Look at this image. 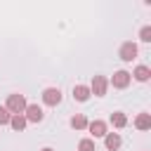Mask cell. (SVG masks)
I'll return each mask as SVG.
<instances>
[{
    "instance_id": "8fae6325",
    "label": "cell",
    "mask_w": 151,
    "mask_h": 151,
    "mask_svg": "<svg viewBox=\"0 0 151 151\" xmlns=\"http://www.w3.org/2000/svg\"><path fill=\"white\" fill-rule=\"evenodd\" d=\"M134 127L137 130H151V113H139L134 118Z\"/></svg>"
},
{
    "instance_id": "ba28073f",
    "label": "cell",
    "mask_w": 151,
    "mask_h": 151,
    "mask_svg": "<svg viewBox=\"0 0 151 151\" xmlns=\"http://www.w3.org/2000/svg\"><path fill=\"white\" fill-rule=\"evenodd\" d=\"M130 76H132L134 80H139V83H146V80L151 78V68H149V66H144V64H139Z\"/></svg>"
},
{
    "instance_id": "ac0fdd59",
    "label": "cell",
    "mask_w": 151,
    "mask_h": 151,
    "mask_svg": "<svg viewBox=\"0 0 151 151\" xmlns=\"http://www.w3.org/2000/svg\"><path fill=\"white\" fill-rule=\"evenodd\" d=\"M42 151H54V149H50V146H45V149H42Z\"/></svg>"
},
{
    "instance_id": "52a82bcc",
    "label": "cell",
    "mask_w": 151,
    "mask_h": 151,
    "mask_svg": "<svg viewBox=\"0 0 151 151\" xmlns=\"http://www.w3.org/2000/svg\"><path fill=\"white\" fill-rule=\"evenodd\" d=\"M87 130H90L92 137H106V132H109V127H106L104 120H92V123H87Z\"/></svg>"
},
{
    "instance_id": "6da1fadb",
    "label": "cell",
    "mask_w": 151,
    "mask_h": 151,
    "mask_svg": "<svg viewBox=\"0 0 151 151\" xmlns=\"http://www.w3.org/2000/svg\"><path fill=\"white\" fill-rule=\"evenodd\" d=\"M5 109H7L12 116L24 113V109H26V97H24V94H9L7 101H5Z\"/></svg>"
},
{
    "instance_id": "9a60e30c",
    "label": "cell",
    "mask_w": 151,
    "mask_h": 151,
    "mask_svg": "<svg viewBox=\"0 0 151 151\" xmlns=\"http://www.w3.org/2000/svg\"><path fill=\"white\" fill-rule=\"evenodd\" d=\"M78 151H97L94 139H80L78 142Z\"/></svg>"
},
{
    "instance_id": "9c48e42d",
    "label": "cell",
    "mask_w": 151,
    "mask_h": 151,
    "mask_svg": "<svg viewBox=\"0 0 151 151\" xmlns=\"http://www.w3.org/2000/svg\"><path fill=\"white\" fill-rule=\"evenodd\" d=\"M104 144H106V149L109 151H116V149H120V134L118 132H106V137H104Z\"/></svg>"
},
{
    "instance_id": "3957f363",
    "label": "cell",
    "mask_w": 151,
    "mask_h": 151,
    "mask_svg": "<svg viewBox=\"0 0 151 151\" xmlns=\"http://www.w3.org/2000/svg\"><path fill=\"white\" fill-rule=\"evenodd\" d=\"M130 83H132V76H130L127 71H116V73H113V78L109 80V85H113L116 90H125Z\"/></svg>"
},
{
    "instance_id": "5b68a950",
    "label": "cell",
    "mask_w": 151,
    "mask_h": 151,
    "mask_svg": "<svg viewBox=\"0 0 151 151\" xmlns=\"http://www.w3.org/2000/svg\"><path fill=\"white\" fill-rule=\"evenodd\" d=\"M42 104H47V106L61 104V90H59V87H47V90L42 92Z\"/></svg>"
},
{
    "instance_id": "277c9868",
    "label": "cell",
    "mask_w": 151,
    "mask_h": 151,
    "mask_svg": "<svg viewBox=\"0 0 151 151\" xmlns=\"http://www.w3.org/2000/svg\"><path fill=\"white\" fill-rule=\"evenodd\" d=\"M24 118H26V123H40V120L45 118V113H42V109H40L38 104H26Z\"/></svg>"
},
{
    "instance_id": "4fadbf2b",
    "label": "cell",
    "mask_w": 151,
    "mask_h": 151,
    "mask_svg": "<svg viewBox=\"0 0 151 151\" xmlns=\"http://www.w3.org/2000/svg\"><path fill=\"white\" fill-rule=\"evenodd\" d=\"M9 125H12V130H17V132H21L28 123H26V118H24V113H17V116H12L9 118Z\"/></svg>"
},
{
    "instance_id": "2e32d148",
    "label": "cell",
    "mask_w": 151,
    "mask_h": 151,
    "mask_svg": "<svg viewBox=\"0 0 151 151\" xmlns=\"http://www.w3.org/2000/svg\"><path fill=\"white\" fill-rule=\"evenodd\" d=\"M139 40H142V42H151V26H144V28L139 31Z\"/></svg>"
},
{
    "instance_id": "30bf717a",
    "label": "cell",
    "mask_w": 151,
    "mask_h": 151,
    "mask_svg": "<svg viewBox=\"0 0 151 151\" xmlns=\"http://www.w3.org/2000/svg\"><path fill=\"white\" fill-rule=\"evenodd\" d=\"M73 99L76 101H87L90 99V87L87 85H76L73 87Z\"/></svg>"
},
{
    "instance_id": "5bb4252c",
    "label": "cell",
    "mask_w": 151,
    "mask_h": 151,
    "mask_svg": "<svg viewBox=\"0 0 151 151\" xmlns=\"http://www.w3.org/2000/svg\"><path fill=\"white\" fill-rule=\"evenodd\" d=\"M87 123H90V120H87L83 113H76V116L71 118V127H73V130H87Z\"/></svg>"
},
{
    "instance_id": "e0dca14e",
    "label": "cell",
    "mask_w": 151,
    "mask_h": 151,
    "mask_svg": "<svg viewBox=\"0 0 151 151\" xmlns=\"http://www.w3.org/2000/svg\"><path fill=\"white\" fill-rule=\"evenodd\" d=\"M9 118H12V113L5 106H0V125H9Z\"/></svg>"
},
{
    "instance_id": "8992f818",
    "label": "cell",
    "mask_w": 151,
    "mask_h": 151,
    "mask_svg": "<svg viewBox=\"0 0 151 151\" xmlns=\"http://www.w3.org/2000/svg\"><path fill=\"white\" fill-rule=\"evenodd\" d=\"M118 54H120L123 61H132V59L137 57V45H134L132 40H127V42L120 45V52H118Z\"/></svg>"
},
{
    "instance_id": "7c38bea8",
    "label": "cell",
    "mask_w": 151,
    "mask_h": 151,
    "mask_svg": "<svg viewBox=\"0 0 151 151\" xmlns=\"http://www.w3.org/2000/svg\"><path fill=\"white\" fill-rule=\"evenodd\" d=\"M111 123H113V127L120 130V127L127 125V116H125L123 111H113V113H111Z\"/></svg>"
},
{
    "instance_id": "7a4b0ae2",
    "label": "cell",
    "mask_w": 151,
    "mask_h": 151,
    "mask_svg": "<svg viewBox=\"0 0 151 151\" xmlns=\"http://www.w3.org/2000/svg\"><path fill=\"white\" fill-rule=\"evenodd\" d=\"M106 90H109V80H106V76H94V78H92V85H90V94H94V97H104Z\"/></svg>"
}]
</instances>
